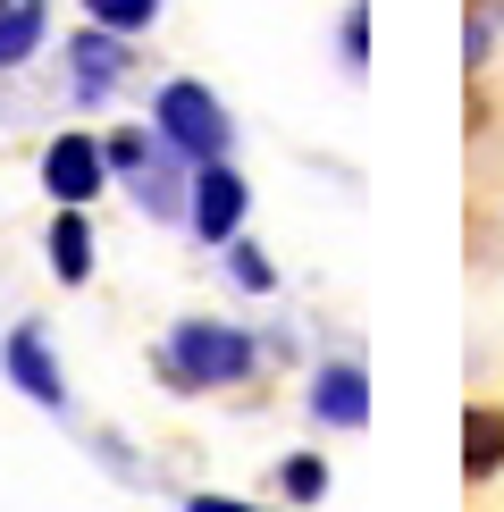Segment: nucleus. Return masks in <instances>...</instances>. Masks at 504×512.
Listing matches in <instances>:
<instances>
[{
    "mask_svg": "<svg viewBox=\"0 0 504 512\" xmlns=\"http://www.w3.org/2000/svg\"><path fill=\"white\" fill-rule=\"evenodd\" d=\"M0 361H9V378H17L34 403H51V412L68 403V387H59V361H51V345H42V328H17L9 345H0Z\"/></svg>",
    "mask_w": 504,
    "mask_h": 512,
    "instance_id": "nucleus-6",
    "label": "nucleus"
},
{
    "mask_svg": "<svg viewBox=\"0 0 504 512\" xmlns=\"http://www.w3.org/2000/svg\"><path fill=\"white\" fill-rule=\"evenodd\" d=\"M34 51H42V0H9L0 9V68H17Z\"/></svg>",
    "mask_w": 504,
    "mask_h": 512,
    "instance_id": "nucleus-9",
    "label": "nucleus"
},
{
    "mask_svg": "<svg viewBox=\"0 0 504 512\" xmlns=\"http://www.w3.org/2000/svg\"><path fill=\"white\" fill-rule=\"evenodd\" d=\"M0 9H9V0H0Z\"/></svg>",
    "mask_w": 504,
    "mask_h": 512,
    "instance_id": "nucleus-16",
    "label": "nucleus"
},
{
    "mask_svg": "<svg viewBox=\"0 0 504 512\" xmlns=\"http://www.w3.org/2000/svg\"><path fill=\"white\" fill-rule=\"evenodd\" d=\"M227 269H236V286H252V294H261L269 277H278V269L261 261V252H252V244H227Z\"/></svg>",
    "mask_w": 504,
    "mask_h": 512,
    "instance_id": "nucleus-14",
    "label": "nucleus"
},
{
    "mask_svg": "<svg viewBox=\"0 0 504 512\" xmlns=\"http://www.w3.org/2000/svg\"><path fill=\"white\" fill-rule=\"evenodd\" d=\"M320 487H328V462L320 454H294L286 462V496H320Z\"/></svg>",
    "mask_w": 504,
    "mask_h": 512,
    "instance_id": "nucleus-13",
    "label": "nucleus"
},
{
    "mask_svg": "<svg viewBox=\"0 0 504 512\" xmlns=\"http://www.w3.org/2000/svg\"><path fill=\"white\" fill-rule=\"evenodd\" d=\"M68 51H76V93H84V101H93V93H110V84L126 76V51H118V34H110V26L76 34Z\"/></svg>",
    "mask_w": 504,
    "mask_h": 512,
    "instance_id": "nucleus-7",
    "label": "nucleus"
},
{
    "mask_svg": "<svg viewBox=\"0 0 504 512\" xmlns=\"http://www.w3.org/2000/svg\"><path fill=\"white\" fill-rule=\"evenodd\" d=\"M496 462H504V412H488V403H479V412L462 420V471L488 479Z\"/></svg>",
    "mask_w": 504,
    "mask_h": 512,
    "instance_id": "nucleus-8",
    "label": "nucleus"
},
{
    "mask_svg": "<svg viewBox=\"0 0 504 512\" xmlns=\"http://www.w3.org/2000/svg\"><path fill=\"white\" fill-rule=\"evenodd\" d=\"M93 9V26H110V34H143L160 17V0H84Z\"/></svg>",
    "mask_w": 504,
    "mask_h": 512,
    "instance_id": "nucleus-11",
    "label": "nucleus"
},
{
    "mask_svg": "<svg viewBox=\"0 0 504 512\" xmlns=\"http://www.w3.org/2000/svg\"><path fill=\"white\" fill-rule=\"evenodd\" d=\"M252 370V336L244 328H219V319H185L168 336V378L177 387H236Z\"/></svg>",
    "mask_w": 504,
    "mask_h": 512,
    "instance_id": "nucleus-2",
    "label": "nucleus"
},
{
    "mask_svg": "<svg viewBox=\"0 0 504 512\" xmlns=\"http://www.w3.org/2000/svg\"><path fill=\"white\" fill-rule=\"evenodd\" d=\"M101 168H110V152H101L93 135H59L51 152H42V185H51V194L76 210V202L101 194Z\"/></svg>",
    "mask_w": 504,
    "mask_h": 512,
    "instance_id": "nucleus-4",
    "label": "nucleus"
},
{
    "mask_svg": "<svg viewBox=\"0 0 504 512\" xmlns=\"http://www.w3.org/2000/svg\"><path fill=\"white\" fill-rule=\"evenodd\" d=\"M51 269L68 277V286H84V277H93V227H84L76 210H68L59 227H51Z\"/></svg>",
    "mask_w": 504,
    "mask_h": 512,
    "instance_id": "nucleus-10",
    "label": "nucleus"
},
{
    "mask_svg": "<svg viewBox=\"0 0 504 512\" xmlns=\"http://www.w3.org/2000/svg\"><path fill=\"white\" fill-rule=\"evenodd\" d=\"M185 512H261V504H236V496H194Z\"/></svg>",
    "mask_w": 504,
    "mask_h": 512,
    "instance_id": "nucleus-15",
    "label": "nucleus"
},
{
    "mask_svg": "<svg viewBox=\"0 0 504 512\" xmlns=\"http://www.w3.org/2000/svg\"><path fill=\"white\" fill-rule=\"evenodd\" d=\"M336 42H345V68L362 76V68H370V9H362V0L345 9V26H336Z\"/></svg>",
    "mask_w": 504,
    "mask_h": 512,
    "instance_id": "nucleus-12",
    "label": "nucleus"
},
{
    "mask_svg": "<svg viewBox=\"0 0 504 512\" xmlns=\"http://www.w3.org/2000/svg\"><path fill=\"white\" fill-rule=\"evenodd\" d=\"M185 219H194L202 244H236V227H244V177L227 160L194 168V202H185Z\"/></svg>",
    "mask_w": 504,
    "mask_h": 512,
    "instance_id": "nucleus-3",
    "label": "nucleus"
},
{
    "mask_svg": "<svg viewBox=\"0 0 504 512\" xmlns=\"http://www.w3.org/2000/svg\"><path fill=\"white\" fill-rule=\"evenodd\" d=\"M152 135H160V143H168V152H177V160L210 168V160H227V143H236V126H227V110H219V93H210V84L177 76V84H160Z\"/></svg>",
    "mask_w": 504,
    "mask_h": 512,
    "instance_id": "nucleus-1",
    "label": "nucleus"
},
{
    "mask_svg": "<svg viewBox=\"0 0 504 512\" xmlns=\"http://www.w3.org/2000/svg\"><path fill=\"white\" fill-rule=\"evenodd\" d=\"M311 412H320L328 429H362V420H370V378H362V361H328V370L311 378Z\"/></svg>",
    "mask_w": 504,
    "mask_h": 512,
    "instance_id": "nucleus-5",
    "label": "nucleus"
}]
</instances>
